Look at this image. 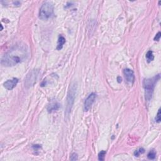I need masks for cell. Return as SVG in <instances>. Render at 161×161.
Masks as SVG:
<instances>
[{
  "instance_id": "obj_1",
  "label": "cell",
  "mask_w": 161,
  "mask_h": 161,
  "mask_svg": "<svg viewBox=\"0 0 161 161\" xmlns=\"http://www.w3.org/2000/svg\"><path fill=\"white\" fill-rule=\"evenodd\" d=\"M29 52L27 46L24 44H18L13 47L1 59L3 66H14L26 60L28 57Z\"/></svg>"
},
{
  "instance_id": "obj_2",
  "label": "cell",
  "mask_w": 161,
  "mask_h": 161,
  "mask_svg": "<svg viewBox=\"0 0 161 161\" xmlns=\"http://www.w3.org/2000/svg\"><path fill=\"white\" fill-rule=\"evenodd\" d=\"M77 84L74 83L71 85L69 90L67 96L66 108H65V112H66L67 114L71 113L72 108L73 106L75 98V95H76V93H77Z\"/></svg>"
},
{
  "instance_id": "obj_3",
  "label": "cell",
  "mask_w": 161,
  "mask_h": 161,
  "mask_svg": "<svg viewBox=\"0 0 161 161\" xmlns=\"http://www.w3.org/2000/svg\"><path fill=\"white\" fill-rule=\"evenodd\" d=\"M159 78L160 75H157L152 78L147 79L143 81V86L146 90V98L147 100H149L152 97L154 86Z\"/></svg>"
},
{
  "instance_id": "obj_4",
  "label": "cell",
  "mask_w": 161,
  "mask_h": 161,
  "mask_svg": "<svg viewBox=\"0 0 161 161\" xmlns=\"http://www.w3.org/2000/svg\"><path fill=\"white\" fill-rule=\"evenodd\" d=\"M54 5L51 2H45L42 4L39 11V18L43 20H47L53 15Z\"/></svg>"
},
{
  "instance_id": "obj_5",
  "label": "cell",
  "mask_w": 161,
  "mask_h": 161,
  "mask_svg": "<svg viewBox=\"0 0 161 161\" xmlns=\"http://www.w3.org/2000/svg\"><path fill=\"white\" fill-rule=\"evenodd\" d=\"M39 73L40 71L38 69H34L30 72L25 79V86L27 88L34 86V85L37 83Z\"/></svg>"
},
{
  "instance_id": "obj_6",
  "label": "cell",
  "mask_w": 161,
  "mask_h": 161,
  "mask_svg": "<svg viewBox=\"0 0 161 161\" xmlns=\"http://www.w3.org/2000/svg\"><path fill=\"white\" fill-rule=\"evenodd\" d=\"M96 98V94L94 93H92L89 95L84 102V109L85 111H88L90 110V108H91L92 105H93V104L94 103Z\"/></svg>"
},
{
  "instance_id": "obj_7",
  "label": "cell",
  "mask_w": 161,
  "mask_h": 161,
  "mask_svg": "<svg viewBox=\"0 0 161 161\" xmlns=\"http://www.w3.org/2000/svg\"><path fill=\"white\" fill-rule=\"evenodd\" d=\"M123 74L127 82H129V83L131 84H133L134 83L135 75L132 70L130 69H125L123 71Z\"/></svg>"
},
{
  "instance_id": "obj_8",
  "label": "cell",
  "mask_w": 161,
  "mask_h": 161,
  "mask_svg": "<svg viewBox=\"0 0 161 161\" xmlns=\"http://www.w3.org/2000/svg\"><path fill=\"white\" fill-rule=\"evenodd\" d=\"M18 79L17 78H13L12 79L7 80L3 84V86L8 90H12L17 84Z\"/></svg>"
},
{
  "instance_id": "obj_9",
  "label": "cell",
  "mask_w": 161,
  "mask_h": 161,
  "mask_svg": "<svg viewBox=\"0 0 161 161\" xmlns=\"http://www.w3.org/2000/svg\"><path fill=\"white\" fill-rule=\"evenodd\" d=\"M60 104H59L57 101L53 100L51 102H50V103L49 104L48 106H47V111L49 113H52L53 111H57L60 108Z\"/></svg>"
},
{
  "instance_id": "obj_10",
  "label": "cell",
  "mask_w": 161,
  "mask_h": 161,
  "mask_svg": "<svg viewBox=\"0 0 161 161\" xmlns=\"http://www.w3.org/2000/svg\"><path fill=\"white\" fill-rule=\"evenodd\" d=\"M65 43V38L62 35H60L58 38L57 45V50L60 51L63 47L64 44Z\"/></svg>"
},
{
  "instance_id": "obj_11",
  "label": "cell",
  "mask_w": 161,
  "mask_h": 161,
  "mask_svg": "<svg viewBox=\"0 0 161 161\" xmlns=\"http://www.w3.org/2000/svg\"><path fill=\"white\" fill-rule=\"evenodd\" d=\"M146 58H147V62H149H149H150L151 61H152L154 60V55H153L152 51H149V52H147V54H146Z\"/></svg>"
},
{
  "instance_id": "obj_12",
  "label": "cell",
  "mask_w": 161,
  "mask_h": 161,
  "mask_svg": "<svg viewBox=\"0 0 161 161\" xmlns=\"http://www.w3.org/2000/svg\"><path fill=\"white\" fill-rule=\"evenodd\" d=\"M156 157V152L154 150H150V152L148 153V154H147L148 159H150V160L155 159Z\"/></svg>"
},
{
  "instance_id": "obj_13",
  "label": "cell",
  "mask_w": 161,
  "mask_h": 161,
  "mask_svg": "<svg viewBox=\"0 0 161 161\" xmlns=\"http://www.w3.org/2000/svg\"><path fill=\"white\" fill-rule=\"evenodd\" d=\"M106 151L104 150H102L101 151V152L98 154V160H104V157L105 156H106Z\"/></svg>"
},
{
  "instance_id": "obj_14",
  "label": "cell",
  "mask_w": 161,
  "mask_h": 161,
  "mask_svg": "<svg viewBox=\"0 0 161 161\" xmlns=\"http://www.w3.org/2000/svg\"><path fill=\"white\" fill-rule=\"evenodd\" d=\"M144 152H145V150H144L143 148H140L139 150H137L135 151V152L134 155L137 157H139L140 156V154H143Z\"/></svg>"
},
{
  "instance_id": "obj_15",
  "label": "cell",
  "mask_w": 161,
  "mask_h": 161,
  "mask_svg": "<svg viewBox=\"0 0 161 161\" xmlns=\"http://www.w3.org/2000/svg\"><path fill=\"white\" fill-rule=\"evenodd\" d=\"M160 109H159L158 110V112H157V116L156 117V122L157 123H160V120H161V114H160Z\"/></svg>"
},
{
  "instance_id": "obj_16",
  "label": "cell",
  "mask_w": 161,
  "mask_h": 161,
  "mask_svg": "<svg viewBox=\"0 0 161 161\" xmlns=\"http://www.w3.org/2000/svg\"><path fill=\"white\" fill-rule=\"evenodd\" d=\"M70 159L71 160H76L78 159V156H77V154H75V153H73L71 154V158Z\"/></svg>"
},
{
  "instance_id": "obj_17",
  "label": "cell",
  "mask_w": 161,
  "mask_h": 161,
  "mask_svg": "<svg viewBox=\"0 0 161 161\" xmlns=\"http://www.w3.org/2000/svg\"><path fill=\"white\" fill-rule=\"evenodd\" d=\"M160 37H161V34H160V32H159L157 33V34H156V35L155 36V37H154V40H155V41H159V40H160Z\"/></svg>"
},
{
  "instance_id": "obj_18",
  "label": "cell",
  "mask_w": 161,
  "mask_h": 161,
  "mask_svg": "<svg viewBox=\"0 0 161 161\" xmlns=\"http://www.w3.org/2000/svg\"><path fill=\"white\" fill-rule=\"evenodd\" d=\"M117 80H118V83H121V77H120V76H119V77H118Z\"/></svg>"
}]
</instances>
